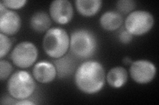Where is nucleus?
Instances as JSON below:
<instances>
[{
  "instance_id": "3",
  "label": "nucleus",
  "mask_w": 159,
  "mask_h": 105,
  "mask_svg": "<svg viewBox=\"0 0 159 105\" xmlns=\"http://www.w3.org/2000/svg\"><path fill=\"white\" fill-rule=\"evenodd\" d=\"M43 47L48 56L54 59L65 55L70 48V36L62 28H51L46 32Z\"/></svg>"
},
{
  "instance_id": "5",
  "label": "nucleus",
  "mask_w": 159,
  "mask_h": 105,
  "mask_svg": "<svg viewBox=\"0 0 159 105\" xmlns=\"http://www.w3.org/2000/svg\"><path fill=\"white\" fill-rule=\"evenodd\" d=\"M155 18L145 10H137L129 13L125 20V29L133 36H140L147 34L152 28Z\"/></svg>"
},
{
  "instance_id": "1",
  "label": "nucleus",
  "mask_w": 159,
  "mask_h": 105,
  "mask_svg": "<svg viewBox=\"0 0 159 105\" xmlns=\"http://www.w3.org/2000/svg\"><path fill=\"white\" fill-rule=\"evenodd\" d=\"M106 79L102 64L92 60L82 63L74 73L76 86L80 91L88 95L100 91L105 84Z\"/></svg>"
},
{
  "instance_id": "8",
  "label": "nucleus",
  "mask_w": 159,
  "mask_h": 105,
  "mask_svg": "<svg viewBox=\"0 0 159 105\" xmlns=\"http://www.w3.org/2000/svg\"><path fill=\"white\" fill-rule=\"evenodd\" d=\"M21 26V19L19 14L7 9L0 3V31L7 36L16 34Z\"/></svg>"
},
{
  "instance_id": "14",
  "label": "nucleus",
  "mask_w": 159,
  "mask_h": 105,
  "mask_svg": "<svg viewBox=\"0 0 159 105\" xmlns=\"http://www.w3.org/2000/svg\"><path fill=\"white\" fill-rule=\"evenodd\" d=\"M102 3L100 0H76L75 6L77 11L82 16L92 17L99 11Z\"/></svg>"
},
{
  "instance_id": "21",
  "label": "nucleus",
  "mask_w": 159,
  "mask_h": 105,
  "mask_svg": "<svg viewBox=\"0 0 159 105\" xmlns=\"http://www.w3.org/2000/svg\"><path fill=\"white\" fill-rule=\"evenodd\" d=\"M15 104L17 105H34L35 104L32 101H30L28 99H23V100H17L16 102L15 103Z\"/></svg>"
},
{
  "instance_id": "9",
  "label": "nucleus",
  "mask_w": 159,
  "mask_h": 105,
  "mask_svg": "<svg viewBox=\"0 0 159 105\" xmlns=\"http://www.w3.org/2000/svg\"><path fill=\"white\" fill-rule=\"evenodd\" d=\"M49 15L54 22L58 24L69 23L74 16V8L71 2L68 0L52 2L49 7Z\"/></svg>"
},
{
  "instance_id": "17",
  "label": "nucleus",
  "mask_w": 159,
  "mask_h": 105,
  "mask_svg": "<svg viewBox=\"0 0 159 105\" xmlns=\"http://www.w3.org/2000/svg\"><path fill=\"white\" fill-rule=\"evenodd\" d=\"M135 2L132 0H119L116 3V7L119 13L129 14L135 9Z\"/></svg>"
},
{
  "instance_id": "4",
  "label": "nucleus",
  "mask_w": 159,
  "mask_h": 105,
  "mask_svg": "<svg viewBox=\"0 0 159 105\" xmlns=\"http://www.w3.org/2000/svg\"><path fill=\"white\" fill-rule=\"evenodd\" d=\"M9 95L16 100L27 99L35 91L36 83L31 74L25 71H18L12 74L7 81Z\"/></svg>"
},
{
  "instance_id": "6",
  "label": "nucleus",
  "mask_w": 159,
  "mask_h": 105,
  "mask_svg": "<svg viewBox=\"0 0 159 105\" xmlns=\"http://www.w3.org/2000/svg\"><path fill=\"white\" fill-rule=\"evenodd\" d=\"M38 49L33 42H22L13 48L11 53L12 63L16 67L25 69L31 67L38 58Z\"/></svg>"
},
{
  "instance_id": "15",
  "label": "nucleus",
  "mask_w": 159,
  "mask_h": 105,
  "mask_svg": "<svg viewBox=\"0 0 159 105\" xmlns=\"http://www.w3.org/2000/svg\"><path fill=\"white\" fill-rule=\"evenodd\" d=\"M51 18L44 11L34 13L30 18V26L38 33L46 32L51 26Z\"/></svg>"
},
{
  "instance_id": "12",
  "label": "nucleus",
  "mask_w": 159,
  "mask_h": 105,
  "mask_svg": "<svg viewBox=\"0 0 159 105\" xmlns=\"http://www.w3.org/2000/svg\"><path fill=\"white\" fill-rule=\"evenodd\" d=\"M123 18L121 13L115 11H107L99 18V24L106 31H115L121 28Z\"/></svg>"
},
{
  "instance_id": "11",
  "label": "nucleus",
  "mask_w": 159,
  "mask_h": 105,
  "mask_svg": "<svg viewBox=\"0 0 159 105\" xmlns=\"http://www.w3.org/2000/svg\"><path fill=\"white\" fill-rule=\"evenodd\" d=\"M54 64L59 78H64L70 76L76 70V61L70 55H65L61 58L56 59L54 61Z\"/></svg>"
},
{
  "instance_id": "7",
  "label": "nucleus",
  "mask_w": 159,
  "mask_h": 105,
  "mask_svg": "<svg viewBox=\"0 0 159 105\" xmlns=\"http://www.w3.org/2000/svg\"><path fill=\"white\" fill-rule=\"evenodd\" d=\"M129 74L137 83L147 84L155 79L157 67L155 64L148 60H137L131 64Z\"/></svg>"
},
{
  "instance_id": "16",
  "label": "nucleus",
  "mask_w": 159,
  "mask_h": 105,
  "mask_svg": "<svg viewBox=\"0 0 159 105\" xmlns=\"http://www.w3.org/2000/svg\"><path fill=\"white\" fill-rule=\"evenodd\" d=\"M12 41L8 36L2 33L0 34V58L3 59L11 51Z\"/></svg>"
},
{
  "instance_id": "10",
  "label": "nucleus",
  "mask_w": 159,
  "mask_h": 105,
  "mask_svg": "<svg viewBox=\"0 0 159 105\" xmlns=\"http://www.w3.org/2000/svg\"><path fill=\"white\" fill-rule=\"evenodd\" d=\"M57 72L54 63L43 61L34 64L33 68V76L41 83H48L54 80Z\"/></svg>"
},
{
  "instance_id": "13",
  "label": "nucleus",
  "mask_w": 159,
  "mask_h": 105,
  "mask_svg": "<svg viewBox=\"0 0 159 105\" xmlns=\"http://www.w3.org/2000/svg\"><path fill=\"white\" fill-rule=\"evenodd\" d=\"M106 80L109 86L119 89L123 87L128 80V72L122 67H115L108 71Z\"/></svg>"
},
{
  "instance_id": "19",
  "label": "nucleus",
  "mask_w": 159,
  "mask_h": 105,
  "mask_svg": "<svg viewBox=\"0 0 159 105\" xmlns=\"http://www.w3.org/2000/svg\"><path fill=\"white\" fill-rule=\"evenodd\" d=\"M1 3L8 9L17 10L25 6L26 0H2Z\"/></svg>"
},
{
  "instance_id": "20",
  "label": "nucleus",
  "mask_w": 159,
  "mask_h": 105,
  "mask_svg": "<svg viewBox=\"0 0 159 105\" xmlns=\"http://www.w3.org/2000/svg\"><path fill=\"white\" fill-rule=\"evenodd\" d=\"M133 36L124 28L119 34V39L123 44H128L133 40Z\"/></svg>"
},
{
  "instance_id": "2",
  "label": "nucleus",
  "mask_w": 159,
  "mask_h": 105,
  "mask_svg": "<svg viewBox=\"0 0 159 105\" xmlns=\"http://www.w3.org/2000/svg\"><path fill=\"white\" fill-rule=\"evenodd\" d=\"M98 47L96 36L89 30H74L70 36V49L74 57L86 59L95 54Z\"/></svg>"
},
{
  "instance_id": "22",
  "label": "nucleus",
  "mask_w": 159,
  "mask_h": 105,
  "mask_svg": "<svg viewBox=\"0 0 159 105\" xmlns=\"http://www.w3.org/2000/svg\"><path fill=\"white\" fill-rule=\"evenodd\" d=\"M123 63L125 65H129V64H131L133 63V61L129 57H125L123 59Z\"/></svg>"
},
{
  "instance_id": "18",
  "label": "nucleus",
  "mask_w": 159,
  "mask_h": 105,
  "mask_svg": "<svg viewBox=\"0 0 159 105\" xmlns=\"http://www.w3.org/2000/svg\"><path fill=\"white\" fill-rule=\"evenodd\" d=\"M13 68L12 64L7 60L1 59L0 61V79L4 81L11 76Z\"/></svg>"
}]
</instances>
